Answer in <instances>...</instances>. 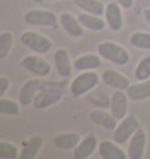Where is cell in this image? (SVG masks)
<instances>
[{
    "instance_id": "6da1fadb",
    "label": "cell",
    "mask_w": 150,
    "mask_h": 159,
    "mask_svg": "<svg viewBox=\"0 0 150 159\" xmlns=\"http://www.w3.org/2000/svg\"><path fill=\"white\" fill-rule=\"evenodd\" d=\"M97 53L103 60L117 66H127L130 62L129 52L119 43L102 41L97 45Z\"/></svg>"
},
{
    "instance_id": "7a4b0ae2",
    "label": "cell",
    "mask_w": 150,
    "mask_h": 159,
    "mask_svg": "<svg viewBox=\"0 0 150 159\" xmlns=\"http://www.w3.org/2000/svg\"><path fill=\"white\" fill-rule=\"evenodd\" d=\"M99 81H100V76L95 70L81 71L77 76H75V79L72 80L69 90L75 97H80L94 89L99 84Z\"/></svg>"
},
{
    "instance_id": "3957f363",
    "label": "cell",
    "mask_w": 150,
    "mask_h": 159,
    "mask_svg": "<svg viewBox=\"0 0 150 159\" xmlns=\"http://www.w3.org/2000/svg\"><path fill=\"white\" fill-rule=\"evenodd\" d=\"M20 42L36 54H46L53 47L52 41L47 36L34 30H25L20 35Z\"/></svg>"
},
{
    "instance_id": "277c9868",
    "label": "cell",
    "mask_w": 150,
    "mask_h": 159,
    "mask_svg": "<svg viewBox=\"0 0 150 159\" xmlns=\"http://www.w3.org/2000/svg\"><path fill=\"white\" fill-rule=\"evenodd\" d=\"M24 20L26 24L32 26H42V27H50L58 28L60 19L54 12L48 10H30L24 15Z\"/></svg>"
},
{
    "instance_id": "5b68a950",
    "label": "cell",
    "mask_w": 150,
    "mask_h": 159,
    "mask_svg": "<svg viewBox=\"0 0 150 159\" xmlns=\"http://www.w3.org/2000/svg\"><path fill=\"white\" fill-rule=\"evenodd\" d=\"M62 97H63V89L60 87H56V85L44 87L35 96L33 101V107L39 110L47 109L52 105L59 103Z\"/></svg>"
},
{
    "instance_id": "8992f818",
    "label": "cell",
    "mask_w": 150,
    "mask_h": 159,
    "mask_svg": "<svg viewBox=\"0 0 150 159\" xmlns=\"http://www.w3.org/2000/svg\"><path fill=\"white\" fill-rule=\"evenodd\" d=\"M138 128L140 122L136 116H125L123 119H121L114 130L113 140L117 144H124L131 138V136L135 134Z\"/></svg>"
},
{
    "instance_id": "52a82bcc",
    "label": "cell",
    "mask_w": 150,
    "mask_h": 159,
    "mask_svg": "<svg viewBox=\"0 0 150 159\" xmlns=\"http://www.w3.org/2000/svg\"><path fill=\"white\" fill-rule=\"evenodd\" d=\"M20 66L24 69L28 70L30 73L36 75L39 77H46L52 71V67H50L49 62L44 57L35 54L24 56L20 62Z\"/></svg>"
},
{
    "instance_id": "ba28073f",
    "label": "cell",
    "mask_w": 150,
    "mask_h": 159,
    "mask_svg": "<svg viewBox=\"0 0 150 159\" xmlns=\"http://www.w3.org/2000/svg\"><path fill=\"white\" fill-rule=\"evenodd\" d=\"M105 20L107 25L113 32H120L123 27V15L122 7L117 1H110L105 5Z\"/></svg>"
},
{
    "instance_id": "9c48e42d",
    "label": "cell",
    "mask_w": 150,
    "mask_h": 159,
    "mask_svg": "<svg viewBox=\"0 0 150 159\" xmlns=\"http://www.w3.org/2000/svg\"><path fill=\"white\" fill-rule=\"evenodd\" d=\"M145 145H147V134L142 128H138L129 139V144L127 149L128 158L141 159L144 154Z\"/></svg>"
},
{
    "instance_id": "30bf717a",
    "label": "cell",
    "mask_w": 150,
    "mask_h": 159,
    "mask_svg": "<svg viewBox=\"0 0 150 159\" xmlns=\"http://www.w3.org/2000/svg\"><path fill=\"white\" fill-rule=\"evenodd\" d=\"M128 95L125 90H115L110 96V112L115 116L116 118L121 120L127 116L128 111Z\"/></svg>"
},
{
    "instance_id": "8fae6325",
    "label": "cell",
    "mask_w": 150,
    "mask_h": 159,
    "mask_svg": "<svg viewBox=\"0 0 150 159\" xmlns=\"http://www.w3.org/2000/svg\"><path fill=\"white\" fill-rule=\"evenodd\" d=\"M44 88V83L40 80L33 79L26 81L19 90V102L22 105L33 104L36 94Z\"/></svg>"
},
{
    "instance_id": "7c38bea8",
    "label": "cell",
    "mask_w": 150,
    "mask_h": 159,
    "mask_svg": "<svg viewBox=\"0 0 150 159\" xmlns=\"http://www.w3.org/2000/svg\"><path fill=\"white\" fill-rule=\"evenodd\" d=\"M89 119L96 124L97 126H101L105 130L114 131L117 126L119 119L116 118L111 112H108L102 109H94L89 112Z\"/></svg>"
},
{
    "instance_id": "4fadbf2b",
    "label": "cell",
    "mask_w": 150,
    "mask_h": 159,
    "mask_svg": "<svg viewBox=\"0 0 150 159\" xmlns=\"http://www.w3.org/2000/svg\"><path fill=\"white\" fill-rule=\"evenodd\" d=\"M99 139L94 134H89L81 140L79 145L74 149L75 159H87L95 152L96 149H99Z\"/></svg>"
},
{
    "instance_id": "5bb4252c",
    "label": "cell",
    "mask_w": 150,
    "mask_h": 159,
    "mask_svg": "<svg viewBox=\"0 0 150 159\" xmlns=\"http://www.w3.org/2000/svg\"><path fill=\"white\" fill-rule=\"evenodd\" d=\"M54 66L58 74L61 77H68L70 76L74 66L70 61V55L68 50L65 48H59L54 53Z\"/></svg>"
},
{
    "instance_id": "9a60e30c",
    "label": "cell",
    "mask_w": 150,
    "mask_h": 159,
    "mask_svg": "<svg viewBox=\"0 0 150 159\" xmlns=\"http://www.w3.org/2000/svg\"><path fill=\"white\" fill-rule=\"evenodd\" d=\"M60 25L66 33L73 38H81L85 34V27L81 25L77 16L75 18L70 13H62L60 15Z\"/></svg>"
},
{
    "instance_id": "2e32d148",
    "label": "cell",
    "mask_w": 150,
    "mask_h": 159,
    "mask_svg": "<svg viewBox=\"0 0 150 159\" xmlns=\"http://www.w3.org/2000/svg\"><path fill=\"white\" fill-rule=\"evenodd\" d=\"M102 81L105 84L116 90H127L130 85L129 79L115 69H105L102 74Z\"/></svg>"
},
{
    "instance_id": "e0dca14e",
    "label": "cell",
    "mask_w": 150,
    "mask_h": 159,
    "mask_svg": "<svg viewBox=\"0 0 150 159\" xmlns=\"http://www.w3.org/2000/svg\"><path fill=\"white\" fill-rule=\"evenodd\" d=\"M99 153L103 159H127L128 153L111 140H102L99 144Z\"/></svg>"
},
{
    "instance_id": "ac0fdd59",
    "label": "cell",
    "mask_w": 150,
    "mask_h": 159,
    "mask_svg": "<svg viewBox=\"0 0 150 159\" xmlns=\"http://www.w3.org/2000/svg\"><path fill=\"white\" fill-rule=\"evenodd\" d=\"M102 65V57L95 54H85L79 56L73 62L74 69L77 71H87V70H95L100 68Z\"/></svg>"
},
{
    "instance_id": "d6986e66",
    "label": "cell",
    "mask_w": 150,
    "mask_h": 159,
    "mask_svg": "<svg viewBox=\"0 0 150 159\" xmlns=\"http://www.w3.org/2000/svg\"><path fill=\"white\" fill-rule=\"evenodd\" d=\"M53 144L61 150H74L81 142L80 134L76 132H66L56 134L52 138Z\"/></svg>"
},
{
    "instance_id": "ffe728a7",
    "label": "cell",
    "mask_w": 150,
    "mask_h": 159,
    "mask_svg": "<svg viewBox=\"0 0 150 159\" xmlns=\"http://www.w3.org/2000/svg\"><path fill=\"white\" fill-rule=\"evenodd\" d=\"M129 99L131 101H143L150 97V79L145 81H140L138 83L130 84L125 90Z\"/></svg>"
},
{
    "instance_id": "44dd1931",
    "label": "cell",
    "mask_w": 150,
    "mask_h": 159,
    "mask_svg": "<svg viewBox=\"0 0 150 159\" xmlns=\"http://www.w3.org/2000/svg\"><path fill=\"white\" fill-rule=\"evenodd\" d=\"M77 19L86 30H93V32H101V30H105V25H107L105 20H103L101 16L86 13V12L77 15Z\"/></svg>"
},
{
    "instance_id": "7402d4cb",
    "label": "cell",
    "mask_w": 150,
    "mask_h": 159,
    "mask_svg": "<svg viewBox=\"0 0 150 159\" xmlns=\"http://www.w3.org/2000/svg\"><path fill=\"white\" fill-rule=\"evenodd\" d=\"M42 145H44V139H42L41 136H34V137H32L22 146V150L20 151V158L21 159L35 158V156L39 153V151L42 148Z\"/></svg>"
},
{
    "instance_id": "603a6c76",
    "label": "cell",
    "mask_w": 150,
    "mask_h": 159,
    "mask_svg": "<svg viewBox=\"0 0 150 159\" xmlns=\"http://www.w3.org/2000/svg\"><path fill=\"white\" fill-rule=\"evenodd\" d=\"M73 1L81 11H83L86 13L95 14L99 16L105 15V6L100 0H73Z\"/></svg>"
},
{
    "instance_id": "cb8c5ba5",
    "label": "cell",
    "mask_w": 150,
    "mask_h": 159,
    "mask_svg": "<svg viewBox=\"0 0 150 159\" xmlns=\"http://www.w3.org/2000/svg\"><path fill=\"white\" fill-rule=\"evenodd\" d=\"M130 45L138 49H150V33L135 32L129 36Z\"/></svg>"
},
{
    "instance_id": "d4e9b609",
    "label": "cell",
    "mask_w": 150,
    "mask_h": 159,
    "mask_svg": "<svg viewBox=\"0 0 150 159\" xmlns=\"http://www.w3.org/2000/svg\"><path fill=\"white\" fill-rule=\"evenodd\" d=\"M14 42V36L8 30H4L0 34V60H5L10 54Z\"/></svg>"
},
{
    "instance_id": "484cf974",
    "label": "cell",
    "mask_w": 150,
    "mask_h": 159,
    "mask_svg": "<svg viewBox=\"0 0 150 159\" xmlns=\"http://www.w3.org/2000/svg\"><path fill=\"white\" fill-rule=\"evenodd\" d=\"M21 112L19 104L10 98L1 97L0 98V114L5 116H18Z\"/></svg>"
},
{
    "instance_id": "4316f807",
    "label": "cell",
    "mask_w": 150,
    "mask_h": 159,
    "mask_svg": "<svg viewBox=\"0 0 150 159\" xmlns=\"http://www.w3.org/2000/svg\"><path fill=\"white\" fill-rule=\"evenodd\" d=\"M134 76L137 81H145L150 79V56H144L137 63L134 70Z\"/></svg>"
},
{
    "instance_id": "83f0119b",
    "label": "cell",
    "mask_w": 150,
    "mask_h": 159,
    "mask_svg": "<svg viewBox=\"0 0 150 159\" xmlns=\"http://www.w3.org/2000/svg\"><path fill=\"white\" fill-rule=\"evenodd\" d=\"M16 157H20L19 150L13 143L1 140L0 142V158L5 159H13Z\"/></svg>"
},
{
    "instance_id": "f1b7e54d",
    "label": "cell",
    "mask_w": 150,
    "mask_h": 159,
    "mask_svg": "<svg viewBox=\"0 0 150 159\" xmlns=\"http://www.w3.org/2000/svg\"><path fill=\"white\" fill-rule=\"evenodd\" d=\"M8 88H10V80L5 76H1L0 77V97L5 96Z\"/></svg>"
},
{
    "instance_id": "f546056e",
    "label": "cell",
    "mask_w": 150,
    "mask_h": 159,
    "mask_svg": "<svg viewBox=\"0 0 150 159\" xmlns=\"http://www.w3.org/2000/svg\"><path fill=\"white\" fill-rule=\"evenodd\" d=\"M123 10H130L134 6V0H116Z\"/></svg>"
},
{
    "instance_id": "4dcf8cb0",
    "label": "cell",
    "mask_w": 150,
    "mask_h": 159,
    "mask_svg": "<svg viewBox=\"0 0 150 159\" xmlns=\"http://www.w3.org/2000/svg\"><path fill=\"white\" fill-rule=\"evenodd\" d=\"M143 16H144L145 21L148 22V25L150 26V7H148V8H145L143 11Z\"/></svg>"
},
{
    "instance_id": "1f68e13d",
    "label": "cell",
    "mask_w": 150,
    "mask_h": 159,
    "mask_svg": "<svg viewBox=\"0 0 150 159\" xmlns=\"http://www.w3.org/2000/svg\"><path fill=\"white\" fill-rule=\"evenodd\" d=\"M34 1H36V2H42L44 0H34Z\"/></svg>"
},
{
    "instance_id": "d6a6232c",
    "label": "cell",
    "mask_w": 150,
    "mask_h": 159,
    "mask_svg": "<svg viewBox=\"0 0 150 159\" xmlns=\"http://www.w3.org/2000/svg\"><path fill=\"white\" fill-rule=\"evenodd\" d=\"M48 1H58V0H48Z\"/></svg>"
}]
</instances>
